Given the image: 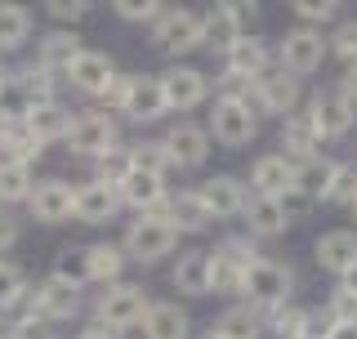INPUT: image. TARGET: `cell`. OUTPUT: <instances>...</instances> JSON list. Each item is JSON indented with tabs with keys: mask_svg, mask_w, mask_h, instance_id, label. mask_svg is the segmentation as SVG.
Instances as JSON below:
<instances>
[{
	"mask_svg": "<svg viewBox=\"0 0 357 339\" xmlns=\"http://www.w3.org/2000/svg\"><path fill=\"white\" fill-rule=\"evenodd\" d=\"M14 130H18L14 121H5V116H0V143H5V139H9V134H14Z\"/></svg>",
	"mask_w": 357,
	"mask_h": 339,
	"instance_id": "obj_53",
	"label": "cell"
},
{
	"mask_svg": "<svg viewBox=\"0 0 357 339\" xmlns=\"http://www.w3.org/2000/svg\"><path fill=\"white\" fill-rule=\"evenodd\" d=\"M174 286L183 295H210V250H188L174 264Z\"/></svg>",
	"mask_w": 357,
	"mask_h": 339,
	"instance_id": "obj_28",
	"label": "cell"
},
{
	"mask_svg": "<svg viewBox=\"0 0 357 339\" xmlns=\"http://www.w3.org/2000/svg\"><path fill=\"white\" fill-rule=\"evenodd\" d=\"M130 161L134 170H148V174H161L165 179V170H170V152H165V143H139V148L130 152Z\"/></svg>",
	"mask_w": 357,
	"mask_h": 339,
	"instance_id": "obj_39",
	"label": "cell"
},
{
	"mask_svg": "<svg viewBox=\"0 0 357 339\" xmlns=\"http://www.w3.org/2000/svg\"><path fill=\"white\" fill-rule=\"evenodd\" d=\"M326 40H331V54H340V59H344V67L357 63V18H344Z\"/></svg>",
	"mask_w": 357,
	"mask_h": 339,
	"instance_id": "obj_41",
	"label": "cell"
},
{
	"mask_svg": "<svg viewBox=\"0 0 357 339\" xmlns=\"http://www.w3.org/2000/svg\"><path fill=\"white\" fill-rule=\"evenodd\" d=\"M5 335H9V326H5V322H0V339H5Z\"/></svg>",
	"mask_w": 357,
	"mask_h": 339,
	"instance_id": "obj_54",
	"label": "cell"
},
{
	"mask_svg": "<svg viewBox=\"0 0 357 339\" xmlns=\"http://www.w3.org/2000/svg\"><path fill=\"white\" fill-rule=\"evenodd\" d=\"M255 107L268 112V116H295V107H299V76H290V72H264L259 81H255Z\"/></svg>",
	"mask_w": 357,
	"mask_h": 339,
	"instance_id": "obj_9",
	"label": "cell"
},
{
	"mask_svg": "<svg viewBox=\"0 0 357 339\" xmlns=\"http://www.w3.org/2000/svg\"><path fill=\"white\" fill-rule=\"evenodd\" d=\"M165 219H170L178 232H201L210 223V210H206V201H201V192H178L170 201V214H165Z\"/></svg>",
	"mask_w": 357,
	"mask_h": 339,
	"instance_id": "obj_30",
	"label": "cell"
},
{
	"mask_svg": "<svg viewBox=\"0 0 357 339\" xmlns=\"http://www.w3.org/2000/svg\"><path fill=\"white\" fill-rule=\"evenodd\" d=\"M31 36V14L22 5H0V54L18 50Z\"/></svg>",
	"mask_w": 357,
	"mask_h": 339,
	"instance_id": "obj_34",
	"label": "cell"
},
{
	"mask_svg": "<svg viewBox=\"0 0 357 339\" xmlns=\"http://www.w3.org/2000/svg\"><path fill=\"white\" fill-rule=\"evenodd\" d=\"M210 130H215V139L223 148H245L259 134V112L250 103H241V98H219L215 112H210Z\"/></svg>",
	"mask_w": 357,
	"mask_h": 339,
	"instance_id": "obj_5",
	"label": "cell"
},
{
	"mask_svg": "<svg viewBox=\"0 0 357 339\" xmlns=\"http://www.w3.org/2000/svg\"><path fill=\"white\" fill-rule=\"evenodd\" d=\"M152 40L161 45V50H170V54H188V50H197L201 40V14H188V9H165L161 18L152 22Z\"/></svg>",
	"mask_w": 357,
	"mask_h": 339,
	"instance_id": "obj_10",
	"label": "cell"
},
{
	"mask_svg": "<svg viewBox=\"0 0 357 339\" xmlns=\"http://www.w3.org/2000/svg\"><path fill=\"white\" fill-rule=\"evenodd\" d=\"M259 331H264V312L259 308H228L219 317V335L223 339H259Z\"/></svg>",
	"mask_w": 357,
	"mask_h": 339,
	"instance_id": "obj_33",
	"label": "cell"
},
{
	"mask_svg": "<svg viewBox=\"0 0 357 339\" xmlns=\"http://www.w3.org/2000/svg\"><path fill=\"white\" fill-rule=\"evenodd\" d=\"M290 286H295V273H290L286 264H277V259H259V264L245 273L241 295L273 312V308H282V303L290 299Z\"/></svg>",
	"mask_w": 357,
	"mask_h": 339,
	"instance_id": "obj_3",
	"label": "cell"
},
{
	"mask_svg": "<svg viewBox=\"0 0 357 339\" xmlns=\"http://www.w3.org/2000/svg\"><path fill=\"white\" fill-rule=\"evenodd\" d=\"M268 322H273V331L282 339H304L308 335V308H286L282 303V308H273Z\"/></svg>",
	"mask_w": 357,
	"mask_h": 339,
	"instance_id": "obj_38",
	"label": "cell"
},
{
	"mask_svg": "<svg viewBox=\"0 0 357 339\" xmlns=\"http://www.w3.org/2000/svg\"><path fill=\"white\" fill-rule=\"evenodd\" d=\"M76 339H112V335L103 331V326H89V331H81V335H76Z\"/></svg>",
	"mask_w": 357,
	"mask_h": 339,
	"instance_id": "obj_52",
	"label": "cell"
},
{
	"mask_svg": "<svg viewBox=\"0 0 357 339\" xmlns=\"http://www.w3.org/2000/svg\"><path fill=\"white\" fill-rule=\"evenodd\" d=\"M250 18H255V5H250V9H245V5H210L206 14H201V36L228 50L232 40H241V36H245L241 27H245Z\"/></svg>",
	"mask_w": 357,
	"mask_h": 339,
	"instance_id": "obj_15",
	"label": "cell"
},
{
	"mask_svg": "<svg viewBox=\"0 0 357 339\" xmlns=\"http://www.w3.org/2000/svg\"><path fill=\"white\" fill-rule=\"evenodd\" d=\"M326 312H331V322L335 326H357V295H349V290H335L331 303H326Z\"/></svg>",
	"mask_w": 357,
	"mask_h": 339,
	"instance_id": "obj_44",
	"label": "cell"
},
{
	"mask_svg": "<svg viewBox=\"0 0 357 339\" xmlns=\"http://www.w3.org/2000/svg\"><path fill=\"white\" fill-rule=\"evenodd\" d=\"M282 156L286 161H295V165H304L312 161V156H321V139H317V130H312V121L304 116V112H295V116H286L282 121Z\"/></svg>",
	"mask_w": 357,
	"mask_h": 339,
	"instance_id": "obj_23",
	"label": "cell"
},
{
	"mask_svg": "<svg viewBox=\"0 0 357 339\" xmlns=\"http://www.w3.org/2000/svg\"><path fill=\"white\" fill-rule=\"evenodd\" d=\"M206 339H223V335H219V331H210V335H206Z\"/></svg>",
	"mask_w": 357,
	"mask_h": 339,
	"instance_id": "obj_55",
	"label": "cell"
},
{
	"mask_svg": "<svg viewBox=\"0 0 357 339\" xmlns=\"http://www.w3.org/2000/svg\"><path fill=\"white\" fill-rule=\"evenodd\" d=\"M178 246V228L165 214H143V219H134L130 223V232H126V250L130 259H139V264H156V259H165Z\"/></svg>",
	"mask_w": 357,
	"mask_h": 339,
	"instance_id": "obj_2",
	"label": "cell"
},
{
	"mask_svg": "<svg viewBox=\"0 0 357 339\" xmlns=\"http://www.w3.org/2000/svg\"><path fill=\"white\" fill-rule=\"evenodd\" d=\"M31 303H36V317L63 322V317H72V312L81 308V286H67V281L50 277V281H40V286H36Z\"/></svg>",
	"mask_w": 357,
	"mask_h": 339,
	"instance_id": "obj_18",
	"label": "cell"
},
{
	"mask_svg": "<svg viewBox=\"0 0 357 339\" xmlns=\"http://www.w3.org/2000/svg\"><path fill=\"white\" fill-rule=\"evenodd\" d=\"M340 286L349 290V295H357V268H353V273H344V277H340Z\"/></svg>",
	"mask_w": 357,
	"mask_h": 339,
	"instance_id": "obj_51",
	"label": "cell"
},
{
	"mask_svg": "<svg viewBox=\"0 0 357 339\" xmlns=\"http://www.w3.org/2000/svg\"><path fill=\"white\" fill-rule=\"evenodd\" d=\"M259 259L264 255L255 250L250 241H241V236L223 241L219 250H210V290H215V295H241V281Z\"/></svg>",
	"mask_w": 357,
	"mask_h": 339,
	"instance_id": "obj_1",
	"label": "cell"
},
{
	"mask_svg": "<svg viewBox=\"0 0 357 339\" xmlns=\"http://www.w3.org/2000/svg\"><path fill=\"white\" fill-rule=\"evenodd\" d=\"M121 201L134 210H156L165 206V183L161 174H148V170H130L126 183H121Z\"/></svg>",
	"mask_w": 357,
	"mask_h": 339,
	"instance_id": "obj_26",
	"label": "cell"
},
{
	"mask_svg": "<svg viewBox=\"0 0 357 339\" xmlns=\"http://www.w3.org/2000/svg\"><path fill=\"white\" fill-rule=\"evenodd\" d=\"M67 81H72L76 89H85V94H107V85L116 81V67H112V59H107V54H98V50H85L81 59L72 63Z\"/></svg>",
	"mask_w": 357,
	"mask_h": 339,
	"instance_id": "obj_22",
	"label": "cell"
},
{
	"mask_svg": "<svg viewBox=\"0 0 357 339\" xmlns=\"http://www.w3.org/2000/svg\"><path fill=\"white\" fill-rule=\"evenodd\" d=\"M326 201H331V206H353V201H357V165H340V174H335Z\"/></svg>",
	"mask_w": 357,
	"mask_h": 339,
	"instance_id": "obj_43",
	"label": "cell"
},
{
	"mask_svg": "<svg viewBox=\"0 0 357 339\" xmlns=\"http://www.w3.org/2000/svg\"><path fill=\"white\" fill-rule=\"evenodd\" d=\"M22 299H27V277H22V268L0 259V308H14Z\"/></svg>",
	"mask_w": 357,
	"mask_h": 339,
	"instance_id": "obj_36",
	"label": "cell"
},
{
	"mask_svg": "<svg viewBox=\"0 0 357 339\" xmlns=\"http://www.w3.org/2000/svg\"><path fill=\"white\" fill-rule=\"evenodd\" d=\"M148 295H143V286H112L98 295V308H94V317L98 326H112V331H130V326H139L143 317H148Z\"/></svg>",
	"mask_w": 357,
	"mask_h": 339,
	"instance_id": "obj_6",
	"label": "cell"
},
{
	"mask_svg": "<svg viewBox=\"0 0 357 339\" xmlns=\"http://www.w3.org/2000/svg\"><path fill=\"white\" fill-rule=\"evenodd\" d=\"M282 72L290 76H308V72H317L321 59L331 54V40L321 36L317 27H304V22H295V27L282 36Z\"/></svg>",
	"mask_w": 357,
	"mask_h": 339,
	"instance_id": "obj_4",
	"label": "cell"
},
{
	"mask_svg": "<svg viewBox=\"0 0 357 339\" xmlns=\"http://www.w3.org/2000/svg\"><path fill=\"white\" fill-rule=\"evenodd\" d=\"M116 14L126 22H156L165 9L156 5V0H116Z\"/></svg>",
	"mask_w": 357,
	"mask_h": 339,
	"instance_id": "obj_45",
	"label": "cell"
},
{
	"mask_svg": "<svg viewBox=\"0 0 357 339\" xmlns=\"http://www.w3.org/2000/svg\"><path fill=\"white\" fill-rule=\"evenodd\" d=\"M295 161H286L282 152H268V156H259L255 161V170H250V183H255V197H277L282 201L286 192H295Z\"/></svg>",
	"mask_w": 357,
	"mask_h": 339,
	"instance_id": "obj_16",
	"label": "cell"
},
{
	"mask_svg": "<svg viewBox=\"0 0 357 339\" xmlns=\"http://www.w3.org/2000/svg\"><path fill=\"white\" fill-rule=\"evenodd\" d=\"M331 339H357V326H335Z\"/></svg>",
	"mask_w": 357,
	"mask_h": 339,
	"instance_id": "obj_50",
	"label": "cell"
},
{
	"mask_svg": "<svg viewBox=\"0 0 357 339\" xmlns=\"http://www.w3.org/2000/svg\"><path fill=\"white\" fill-rule=\"evenodd\" d=\"M312 259L326 268L331 277H344L357 268V232L353 228H335V232H321L317 246H312Z\"/></svg>",
	"mask_w": 357,
	"mask_h": 339,
	"instance_id": "obj_13",
	"label": "cell"
},
{
	"mask_svg": "<svg viewBox=\"0 0 357 339\" xmlns=\"http://www.w3.org/2000/svg\"><path fill=\"white\" fill-rule=\"evenodd\" d=\"M14 339H54V326L45 317H31V322H18L14 326Z\"/></svg>",
	"mask_w": 357,
	"mask_h": 339,
	"instance_id": "obj_47",
	"label": "cell"
},
{
	"mask_svg": "<svg viewBox=\"0 0 357 339\" xmlns=\"http://www.w3.org/2000/svg\"><path fill=\"white\" fill-rule=\"evenodd\" d=\"M27 134L31 139H40V143H54V139H67V130H72V121H67V112L59 107V103H45V107H36L27 121Z\"/></svg>",
	"mask_w": 357,
	"mask_h": 339,
	"instance_id": "obj_31",
	"label": "cell"
},
{
	"mask_svg": "<svg viewBox=\"0 0 357 339\" xmlns=\"http://www.w3.org/2000/svg\"><path fill=\"white\" fill-rule=\"evenodd\" d=\"M31 214H36L40 223H63L76 214V188L67 183V179H45V183L31 188Z\"/></svg>",
	"mask_w": 357,
	"mask_h": 339,
	"instance_id": "obj_12",
	"label": "cell"
},
{
	"mask_svg": "<svg viewBox=\"0 0 357 339\" xmlns=\"http://www.w3.org/2000/svg\"><path fill=\"white\" fill-rule=\"evenodd\" d=\"M67 152L76 156H107L116 148V121L103 116V112H85V116L72 121V130H67Z\"/></svg>",
	"mask_w": 357,
	"mask_h": 339,
	"instance_id": "obj_8",
	"label": "cell"
},
{
	"mask_svg": "<svg viewBox=\"0 0 357 339\" xmlns=\"http://www.w3.org/2000/svg\"><path fill=\"white\" fill-rule=\"evenodd\" d=\"M335 174H340V161H331V156H312V161H304L295 170V192H304L308 201H326Z\"/></svg>",
	"mask_w": 357,
	"mask_h": 339,
	"instance_id": "obj_25",
	"label": "cell"
},
{
	"mask_svg": "<svg viewBox=\"0 0 357 339\" xmlns=\"http://www.w3.org/2000/svg\"><path fill=\"white\" fill-rule=\"evenodd\" d=\"M223 63H228V76H241V81H259L268 72V45L259 36H241L223 50Z\"/></svg>",
	"mask_w": 357,
	"mask_h": 339,
	"instance_id": "obj_20",
	"label": "cell"
},
{
	"mask_svg": "<svg viewBox=\"0 0 357 339\" xmlns=\"http://www.w3.org/2000/svg\"><path fill=\"white\" fill-rule=\"evenodd\" d=\"M0 85H5V67H0Z\"/></svg>",
	"mask_w": 357,
	"mask_h": 339,
	"instance_id": "obj_57",
	"label": "cell"
},
{
	"mask_svg": "<svg viewBox=\"0 0 357 339\" xmlns=\"http://www.w3.org/2000/svg\"><path fill=\"white\" fill-rule=\"evenodd\" d=\"M201 201H206L210 219H237V214H245V206H250V192H245L241 179L215 174V179L201 183Z\"/></svg>",
	"mask_w": 357,
	"mask_h": 339,
	"instance_id": "obj_11",
	"label": "cell"
},
{
	"mask_svg": "<svg viewBox=\"0 0 357 339\" xmlns=\"http://www.w3.org/2000/svg\"><path fill=\"white\" fill-rule=\"evenodd\" d=\"M161 89H165V107H174V112H188V107H197L201 98H206V76L197 72V67H170V72L161 76Z\"/></svg>",
	"mask_w": 357,
	"mask_h": 339,
	"instance_id": "obj_19",
	"label": "cell"
},
{
	"mask_svg": "<svg viewBox=\"0 0 357 339\" xmlns=\"http://www.w3.org/2000/svg\"><path fill=\"white\" fill-rule=\"evenodd\" d=\"M134 170V161H130V152L126 148H112L107 156H98V179H103V183H126V174Z\"/></svg>",
	"mask_w": 357,
	"mask_h": 339,
	"instance_id": "obj_42",
	"label": "cell"
},
{
	"mask_svg": "<svg viewBox=\"0 0 357 339\" xmlns=\"http://www.w3.org/2000/svg\"><path fill=\"white\" fill-rule=\"evenodd\" d=\"M54 277L67 281V286H85L89 281V264H85V250H63L54 259Z\"/></svg>",
	"mask_w": 357,
	"mask_h": 339,
	"instance_id": "obj_40",
	"label": "cell"
},
{
	"mask_svg": "<svg viewBox=\"0 0 357 339\" xmlns=\"http://www.w3.org/2000/svg\"><path fill=\"white\" fill-rule=\"evenodd\" d=\"M14 241H18V219L9 210H0V255H5Z\"/></svg>",
	"mask_w": 357,
	"mask_h": 339,
	"instance_id": "obj_48",
	"label": "cell"
},
{
	"mask_svg": "<svg viewBox=\"0 0 357 339\" xmlns=\"http://www.w3.org/2000/svg\"><path fill=\"white\" fill-rule=\"evenodd\" d=\"M81 36L76 31H50V36L40 40V72L50 76V72H72V63L81 59Z\"/></svg>",
	"mask_w": 357,
	"mask_h": 339,
	"instance_id": "obj_24",
	"label": "cell"
},
{
	"mask_svg": "<svg viewBox=\"0 0 357 339\" xmlns=\"http://www.w3.org/2000/svg\"><path fill=\"white\" fill-rule=\"evenodd\" d=\"M143 335L148 339H188V312L178 303H152L143 317Z\"/></svg>",
	"mask_w": 357,
	"mask_h": 339,
	"instance_id": "obj_29",
	"label": "cell"
},
{
	"mask_svg": "<svg viewBox=\"0 0 357 339\" xmlns=\"http://www.w3.org/2000/svg\"><path fill=\"white\" fill-rule=\"evenodd\" d=\"M85 9L89 5H81V0H50V18H59V22H81Z\"/></svg>",
	"mask_w": 357,
	"mask_h": 339,
	"instance_id": "obj_46",
	"label": "cell"
},
{
	"mask_svg": "<svg viewBox=\"0 0 357 339\" xmlns=\"http://www.w3.org/2000/svg\"><path fill=\"white\" fill-rule=\"evenodd\" d=\"M349 210H353V219H357V201H353V206H349Z\"/></svg>",
	"mask_w": 357,
	"mask_h": 339,
	"instance_id": "obj_56",
	"label": "cell"
},
{
	"mask_svg": "<svg viewBox=\"0 0 357 339\" xmlns=\"http://www.w3.org/2000/svg\"><path fill=\"white\" fill-rule=\"evenodd\" d=\"M304 116L312 121L317 139H344V134L357 126V107L340 94V89H317V94L308 98V112H304Z\"/></svg>",
	"mask_w": 357,
	"mask_h": 339,
	"instance_id": "obj_7",
	"label": "cell"
},
{
	"mask_svg": "<svg viewBox=\"0 0 357 339\" xmlns=\"http://www.w3.org/2000/svg\"><path fill=\"white\" fill-rule=\"evenodd\" d=\"M85 264H89V281H116L121 268H126V250L112 241H98L85 250Z\"/></svg>",
	"mask_w": 357,
	"mask_h": 339,
	"instance_id": "obj_32",
	"label": "cell"
},
{
	"mask_svg": "<svg viewBox=\"0 0 357 339\" xmlns=\"http://www.w3.org/2000/svg\"><path fill=\"white\" fill-rule=\"evenodd\" d=\"M295 18L304 22V27H317L321 31V22L340 18V0H295Z\"/></svg>",
	"mask_w": 357,
	"mask_h": 339,
	"instance_id": "obj_37",
	"label": "cell"
},
{
	"mask_svg": "<svg viewBox=\"0 0 357 339\" xmlns=\"http://www.w3.org/2000/svg\"><path fill=\"white\" fill-rule=\"evenodd\" d=\"M31 197V170L18 161H0V201H27Z\"/></svg>",
	"mask_w": 357,
	"mask_h": 339,
	"instance_id": "obj_35",
	"label": "cell"
},
{
	"mask_svg": "<svg viewBox=\"0 0 357 339\" xmlns=\"http://www.w3.org/2000/svg\"><path fill=\"white\" fill-rule=\"evenodd\" d=\"M335 89H340V94H344V98H349V103L357 107V63L344 67V76H340V85H335Z\"/></svg>",
	"mask_w": 357,
	"mask_h": 339,
	"instance_id": "obj_49",
	"label": "cell"
},
{
	"mask_svg": "<svg viewBox=\"0 0 357 339\" xmlns=\"http://www.w3.org/2000/svg\"><path fill=\"white\" fill-rule=\"evenodd\" d=\"M126 112L130 121H156L165 116V89H161V76H130V94H126Z\"/></svg>",
	"mask_w": 357,
	"mask_h": 339,
	"instance_id": "obj_17",
	"label": "cell"
},
{
	"mask_svg": "<svg viewBox=\"0 0 357 339\" xmlns=\"http://www.w3.org/2000/svg\"><path fill=\"white\" fill-rule=\"evenodd\" d=\"M245 223H250L255 236H282L290 228L286 206L277 197H250V206H245Z\"/></svg>",
	"mask_w": 357,
	"mask_h": 339,
	"instance_id": "obj_27",
	"label": "cell"
},
{
	"mask_svg": "<svg viewBox=\"0 0 357 339\" xmlns=\"http://www.w3.org/2000/svg\"><path fill=\"white\" fill-rule=\"evenodd\" d=\"M161 143H165V152H170L174 165H201L210 156V134L201 126H188V121H178Z\"/></svg>",
	"mask_w": 357,
	"mask_h": 339,
	"instance_id": "obj_21",
	"label": "cell"
},
{
	"mask_svg": "<svg viewBox=\"0 0 357 339\" xmlns=\"http://www.w3.org/2000/svg\"><path fill=\"white\" fill-rule=\"evenodd\" d=\"M126 201H121L116 183H103V179H89V183L76 188V219L81 223H107Z\"/></svg>",
	"mask_w": 357,
	"mask_h": 339,
	"instance_id": "obj_14",
	"label": "cell"
}]
</instances>
